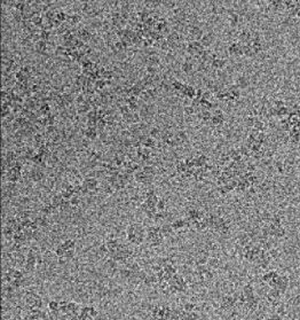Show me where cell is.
<instances>
[{
	"label": "cell",
	"mask_w": 300,
	"mask_h": 320,
	"mask_svg": "<svg viewBox=\"0 0 300 320\" xmlns=\"http://www.w3.org/2000/svg\"><path fill=\"white\" fill-rule=\"evenodd\" d=\"M149 136L151 137V138H154V139H157L161 134V132H159V130H158V128H152L149 131Z\"/></svg>",
	"instance_id": "8fae6325"
},
{
	"label": "cell",
	"mask_w": 300,
	"mask_h": 320,
	"mask_svg": "<svg viewBox=\"0 0 300 320\" xmlns=\"http://www.w3.org/2000/svg\"><path fill=\"white\" fill-rule=\"evenodd\" d=\"M80 203V200H79V196L78 195H73L70 200V204H71V207H77L78 204Z\"/></svg>",
	"instance_id": "5bb4252c"
},
{
	"label": "cell",
	"mask_w": 300,
	"mask_h": 320,
	"mask_svg": "<svg viewBox=\"0 0 300 320\" xmlns=\"http://www.w3.org/2000/svg\"><path fill=\"white\" fill-rule=\"evenodd\" d=\"M84 136L86 137L87 139L90 140H94L96 139V137L99 136V131L96 128H87L85 131H84Z\"/></svg>",
	"instance_id": "7a4b0ae2"
},
{
	"label": "cell",
	"mask_w": 300,
	"mask_h": 320,
	"mask_svg": "<svg viewBox=\"0 0 300 320\" xmlns=\"http://www.w3.org/2000/svg\"><path fill=\"white\" fill-rule=\"evenodd\" d=\"M237 84H238V85H240V87H246V86H248V83H246V79L243 78V77H240V78L238 79V82H237Z\"/></svg>",
	"instance_id": "9a60e30c"
},
{
	"label": "cell",
	"mask_w": 300,
	"mask_h": 320,
	"mask_svg": "<svg viewBox=\"0 0 300 320\" xmlns=\"http://www.w3.org/2000/svg\"><path fill=\"white\" fill-rule=\"evenodd\" d=\"M213 42H214V37L212 36V34H204V36H203V38L201 39V43H202V45L204 46V47H206V46H210Z\"/></svg>",
	"instance_id": "277c9868"
},
{
	"label": "cell",
	"mask_w": 300,
	"mask_h": 320,
	"mask_svg": "<svg viewBox=\"0 0 300 320\" xmlns=\"http://www.w3.org/2000/svg\"><path fill=\"white\" fill-rule=\"evenodd\" d=\"M181 70L183 72H186V74H190V72L194 70V64H192V62H189V61H186V62H183L182 65H181Z\"/></svg>",
	"instance_id": "8992f818"
},
{
	"label": "cell",
	"mask_w": 300,
	"mask_h": 320,
	"mask_svg": "<svg viewBox=\"0 0 300 320\" xmlns=\"http://www.w3.org/2000/svg\"><path fill=\"white\" fill-rule=\"evenodd\" d=\"M165 209H166V202L164 201V200H159V201H158V203H157V210L161 211V212H163Z\"/></svg>",
	"instance_id": "4fadbf2b"
},
{
	"label": "cell",
	"mask_w": 300,
	"mask_h": 320,
	"mask_svg": "<svg viewBox=\"0 0 300 320\" xmlns=\"http://www.w3.org/2000/svg\"><path fill=\"white\" fill-rule=\"evenodd\" d=\"M141 170L146 173L147 176H154L155 173H156V169H155L152 165H149V164H148V165H144Z\"/></svg>",
	"instance_id": "9c48e42d"
},
{
	"label": "cell",
	"mask_w": 300,
	"mask_h": 320,
	"mask_svg": "<svg viewBox=\"0 0 300 320\" xmlns=\"http://www.w3.org/2000/svg\"><path fill=\"white\" fill-rule=\"evenodd\" d=\"M84 188H86L88 192H93V191H96L99 187V181L98 179L95 178H86L85 180L82 183Z\"/></svg>",
	"instance_id": "6da1fadb"
},
{
	"label": "cell",
	"mask_w": 300,
	"mask_h": 320,
	"mask_svg": "<svg viewBox=\"0 0 300 320\" xmlns=\"http://www.w3.org/2000/svg\"><path fill=\"white\" fill-rule=\"evenodd\" d=\"M211 64H212V68H214V69H222L223 67H225V64H226V62H225V60H221V59H214L212 62H211Z\"/></svg>",
	"instance_id": "52a82bcc"
},
{
	"label": "cell",
	"mask_w": 300,
	"mask_h": 320,
	"mask_svg": "<svg viewBox=\"0 0 300 320\" xmlns=\"http://www.w3.org/2000/svg\"><path fill=\"white\" fill-rule=\"evenodd\" d=\"M159 57L157 56V55H151V56H149L148 57V63H149V65H154V67H156L158 63H159Z\"/></svg>",
	"instance_id": "30bf717a"
},
{
	"label": "cell",
	"mask_w": 300,
	"mask_h": 320,
	"mask_svg": "<svg viewBox=\"0 0 300 320\" xmlns=\"http://www.w3.org/2000/svg\"><path fill=\"white\" fill-rule=\"evenodd\" d=\"M75 246H76V241L75 240H72V239H69V240H67V241H64L62 245H61V247L65 250V251H68V250H71V249H75Z\"/></svg>",
	"instance_id": "5b68a950"
},
{
	"label": "cell",
	"mask_w": 300,
	"mask_h": 320,
	"mask_svg": "<svg viewBox=\"0 0 300 320\" xmlns=\"http://www.w3.org/2000/svg\"><path fill=\"white\" fill-rule=\"evenodd\" d=\"M82 21V16L79 15V14H72V15H69L68 16V21L67 22L70 24V25L75 26L77 25L79 22Z\"/></svg>",
	"instance_id": "3957f363"
},
{
	"label": "cell",
	"mask_w": 300,
	"mask_h": 320,
	"mask_svg": "<svg viewBox=\"0 0 300 320\" xmlns=\"http://www.w3.org/2000/svg\"><path fill=\"white\" fill-rule=\"evenodd\" d=\"M184 113L188 116H192L194 114H196V109L192 106H187V107H184Z\"/></svg>",
	"instance_id": "7c38bea8"
},
{
	"label": "cell",
	"mask_w": 300,
	"mask_h": 320,
	"mask_svg": "<svg viewBox=\"0 0 300 320\" xmlns=\"http://www.w3.org/2000/svg\"><path fill=\"white\" fill-rule=\"evenodd\" d=\"M68 14L67 13H64L63 11H57L56 13V15H55V20L56 21H59V22H61V23H64L65 21H68Z\"/></svg>",
	"instance_id": "ba28073f"
}]
</instances>
